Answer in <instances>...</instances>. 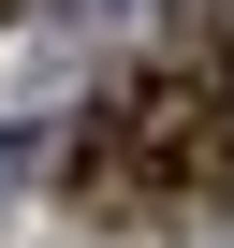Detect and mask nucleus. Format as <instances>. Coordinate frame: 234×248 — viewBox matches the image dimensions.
<instances>
[{
	"label": "nucleus",
	"mask_w": 234,
	"mask_h": 248,
	"mask_svg": "<svg viewBox=\"0 0 234 248\" xmlns=\"http://www.w3.org/2000/svg\"><path fill=\"white\" fill-rule=\"evenodd\" d=\"M234 146H219V88L205 73H132L102 117H88V161H73V204L88 219H132L161 190H219Z\"/></svg>",
	"instance_id": "f257e3e1"
},
{
	"label": "nucleus",
	"mask_w": 234,
	"mask_h": 248,
	"mask_svg": "<svg viewBox=\"0 0 234 248\" xmlns=\"http://www.w3.org/2000/svg\"><path fill=\"white\" fill-rule=\"evenodd\" d=\"M219 15H234V0H176V30H219Z\"/></svg>",
	"instance_id": "f03ea898"
},
{
	"label": "nucleus",
	"mask_w": 234,
	"mask_h": 248,
	"mask_svg": "<svg viewBox=\"0 0 234 248\" xmlns=\"http://www.w3.org/2000/svg\"><path fill=\"white\" fill-rule=\"evenodd\" d=\"M219 146H234V88H219Z\"/></svg>",
	"instance_id": "7ed1b4c3"
}]
</instances>
